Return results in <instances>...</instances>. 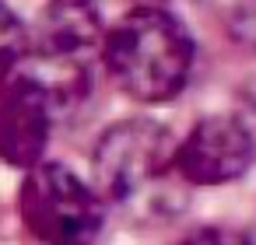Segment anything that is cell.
Returning <instances> with one entry per match:
<instances>
[{
  "label": "cell",
  "mask_w": 256,
  "mask_h": 245,
  "mask_svg": "<svg viewBox=\"0 0 256 245\" xmlns=\"http://www.w3.org/2000/svg\"><path fill=\"white\" fill-rule=\"evenodd\" d=\"M18 210L28 235L42 245H95L106 228V207L95 189L56 161L28 168Z\"/></svg>",
  "instance_id": "277c9868"
},
{
  "label": "cell",
  "mask_w": 256,
  "mask_h": 245,
  "mask_svg": "<svg viewBox=\"0 0 256 245\" xmlns=\"http://www.w3.org/2000/svg\"><path fill=\"white\" fill-rule=\"evenodd\" d=\"M102 39L106 28L95 0H50L39 14L22 70L46 91L53 119L74 116L88 102Z\"/></svg>",
  "instance_id": "3957f363"
},
{
  "label": "cell",
  "mask_w": 256,
  "mask_h": 245,
  "mask_svg": "<svg viewBox=\"0 0 256 245\" xmlns=\"http://www.w3.org/2000/svg\"><path fill=\"white\" fill-rule=\"evenodd\" d=\"M256 161V140L235 116H204L176 140V172L182 186H224L242 179Z\"/></svg>",
  "instance_id": "5b68a950"
},
{
  "label": "cell",
  "mask_w": 256,
  "mask_h": 245,
  "mask_svg": "<svg viewBox=\"0 0 256 245\" xmlns=\"http://www.w3.org/2000/svg\"><path fill=\"white\" fill-rule=\"evenodd\" d=\"M25 53H28V28H25V21L11 7L0 4V84H4L11 74L22 70Z\"/></svg>",
  "instance_id": "52a82bcc"
},
{
  "label": "cell",
  "mask_w": 256,
  "mask_h": 245,
  "mask_svg": "<svg viewBox=\"0 0 256 245\" xmlns=\"http://www.w3.org/2000/svg\"><path fill=\"white\" fill-rule=\"evenodd\" d=\"M92 189L102 207L151 221L179 210L182 179L176 172V137L154 119L109 126L92 154Z\"/></svg>",
  "instance_id": "6da1fadb"
},
{
  "label": "cell",
  "mask_w": 256,
  "mask_h": 245,
  "mask_svg": "<svg viewBox=\"0 0 256 245\" xmlns=\"http://www.w3.org/2000/svg\"><path fill=\"white\" fill-rule=\"evenodd\" d=\"M53 109L46 91L25 74H11L0 84V161L14 168H36L53 133Z\"/></svg>",
  "instance_id": "8992f818"
},
{
  "label": "cell",
  "mask_w": 256,
  "mask_h": 245,
  "mask_svg": "<svg viewBox=\"0 0 256 245\" xmlns=\"http://www.w3.org/2000/svg\"><path fill=\"white\" fill-rule=\"evenodd\" d=\"M179 245H256L249 235L235 231V228H221V224H207V228H196L190 231Z\"/></svg>",
  "instance_id": "ba28073f"
},
{
  "label": "cell",
  "mask_w": 256,
  "mask_h": 245,
  "mask_svg": "<svg viewBox=\"0 0 256 245\" xmlns=\"http://www.w3.org/2000/svg\"><path fill=\"white\" fill-rule=\"evenodd\" d=\"M102 63L112 84L134 102H172L193 70V35L158 4H137L102 39Z\"/></svg>",
  "instance_id": "7a4b0ae2"
}]
</instances>
